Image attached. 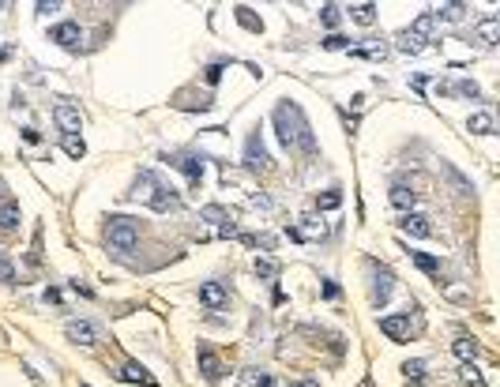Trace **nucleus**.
I'll use <instances>...</instances> for the list:
<instances>
[{
    "instance_id": "obj_1",
    "label": "nucleus",
    "mask_w": 500,
    "mask_h": 387,
    "mask_svg": "<svg viewBox=\"0 0 500 387\" xmlns=\"http://www.w3.org/2000/svg\"><path fill=\"white\" fill-rule=\"evenodd\" d=\"M271 117H275V132H279L282 147H286V151H301V155H316L312 124H309V117H305V109L297 106V102L282 98Z\"/></svg>"
},
{
    "instance_id": "obj_2",
    "label": "nucleus",
    "mask_w": 500,
    "mask_h": 387,
    "mask_svg": "<svg viewBox=\"0 0 500 387\" xmlns=\"http://www.w3.org/2000/svg\"><path fill=\"white\" fill-rule=\"evenodd\" d=\"M132 199H143V203L151 207V211H158V214H166V211H181V196H177L173 188L162 181V177L155 173V169H140L135 173V184H132V192H128Z\"/></svg>"
},
{
    "instance_id": "obj_3",
    "label": "nucleus",
    "mask_w": 500,
    "mask_h": 387,
    "mask_svg": "<svg viewBox=\"0 0 500 387\" xmlns=\"http://www.w3.org/2000/svg\"><path fill=\"white\" fill-rule=\"evenodd\" d=\"M433 30H437V15L422 12L406 30H399V38H395V49H399V53H422L425 45L433 42Z\"/></svg>"
},
{
    "instance_id": "obj_4",
    "label": "nucleus",
    "mask_w": 500,
    "mask_h": 387,
    "mask_svg": "<svg viewBox=\"0 0 500 387\" xmlns=\"http://www.w3.org/2000/svg\"><path fill=\"white\" fill-rule=\"evenodd\" d=\"M365 271H369V301H373V309H388V301L395 294L391 267H384L380 260H365Z\"/></svg>"
},
{
    "instance_id": "obj_5",
    "label": "nucleus",
    "mask_w": 500,
    "mask_h": 387,
    "mask_svg": "<svg viewBox=\"0 0 500 387\" xmlns=\"http://www.w3.org/2000/svg\"><path fill=\"white\" fill-rule=\"evenodd\" d=\"M106 241L117 252H132L135 241H140V222L128 219V214H109L106 219Z\"/></svg>"
},
{
    "instance_id": "obj_6",
    "label": "nucleus",
    "mask_w": 500,
    "mask_h": 387,
    "mask_svg": "<svg viewBox=\"0 0 500 387\" xmlns=\"http://www.w3.org/2000/svg\"><path fill=\"white\" fill-rule=\"evenodd\" d=\"M166 166L181 169L184 177H188L192 188H199L204 184V155H196V151H169V155H162Z\"/></svg>"
},
{
    "instance_id": "obj_7",
    "label": "nucleus",
    "mask_w": 500,
    "mask_h": 387,
    "mask_svg": "<svg viewBox=\"0 0 500 387\" xmlns=\"http://www.w3.org/2000/svg\"><path fill=\"white\" fill-rule=\"evenodd\" d=\"M196 365H199V373H204V380L211 384V387H222V357L215 353V346H207V342H199L196 346Z\"/></svg>"
},
{
    "instance_id": "obj_8",
    "label": "nucleus",
    "mask_w": 500,
    "mask_h": 387,
    "mask_svg": "<svg viewBox=\"0 0 500 387\" xmlns=\"http://www.w3.org/2000/svg\"><path fill=\"white\" fill-rule=\"evenodd\" d=\"M245 169L248 173H268L271 169V155H268V147H263L260 132H252L248 143H245Z\"/></svg>"
},
{
    "instance_id": "obj_9",
    "label": "nucleus",
    "mask_w": 500,
    "mask_h": 387,
    "mask_svg": "<svg viewBox=\"0 0 500 387\" xmlns=\"http://www.w3.org/2000/svg\"><path fill=\"white\" fill-rule=\"evenodd\" d=\"M64 335H68V342H76V346H98L102 327L94 324V320H68V324H64Z\"/></svg>"
},
{
    "instance_id": "obj_10",
    "label": "nucleus",
    "mask_w": 500,
    "mask_h": 387,
    "mask_svg": "<svg viewBox=\"0 0 500 387\" xmlns=\"http://www.w3.org/2000/svg\"><path fill=\"white\" fill-rule=\"evenodd\" d=\"M53 120H56V128H61L64 135H79V128H83L79 106H76V102H68V98H61V102L53 106Z\"/></svg>"
},
{
    "instance_id": "obj_11",
    "label": "nucleus",
    "mask_w": 500,
    "mask_h": 387,
    "mask_svg": "<svg viewBox=\"0 0 500 387\" xmlns=\"http://www.w3.org/2000/svg\"><path fill=\"white\" fill-rule=\"evenodd\" d=\"M380 331L391 338V342H410L417 335V327L410 324V312H395V316H384L380 320Z\"/></svg>"
},
{
    "instance_id": "obj_12",
    "label": "nucleus",
    "mask_w": 500,
    "mask_h": 387,
    "mask_svg": "<svg viewBox=\"0 0 500 387\" xmlns=\"http://www.w3.org/2000/svg\"><path fill=\"white\" fill-rule=\"evenodd\" d=\"M50 42H56L61 49H72V53H76L79 42H83V30H79V23L64 19V23H56V27L50 30Z\"/></svg>"
},
{
    "instance_id": "obj_13",
    "label": "nucleus",
    "mask_w": 500,
    "mask_h": 387,
    "mask_svg": "<svg viewBox=\"0 0 500 387\" xmlns=\"http://www.w3.org/2000/svg\"><path fill=\"white\" fill-rule=\"evenodd\" d=\"M113 376H117L120 384H143V387H158L155 373H147V368H143L140 361H124V365H120Z\"/></svg>"
},
{
    "instance_id": "obj_14",
    "label": "nucleus",
    "mask_w": 500,
    "mask_h": 387,
    "mask_svg": "<svg viewBox=\"0 0 500 387\" xmlns=\"http://www.w3.org/2000/svg\"><path fill=\"white\" fill-rule=\"evenodd\" d=\"M196 294L207 309H226V305H230V289H226L222 282H199Z\"/></svg>"
},
{
    "instance_id": "obj_15",
    "label": "nucleus",
    "mask_w": 500,
    "mask_h": 387,
    "mask_svg": "<svg viewBox=\"0 0 500 387\" xmlns=\"http://www.w3.org/2000/svg\"><path fill=\"white\" fill-rule=\"evenodd\" d=\"M402 225V233H410V237H433V222L425 219V214H406V219L399 222Z\"/></svg>"
},
{
    "instance_id": "obj_16",
    "label": "nucleus",
    "mask_w": 500,
    "mask_h": 387,
    "mask_svg": "<svg viewBox=\"0 0 500 387\" xmlns=\"http://www.w3.org/2000/svg\"><path fill=\"white\" fill-rule=\"evenodd\" d=\"M19 222H23V211H19V203H15V199H8V203H0V233H12V230H19Z\"/></svg>"
},
{
    "instance_id": "obj_17",
    "label": "nucleus",
    "mask_w": 500,
    "mask_h": 387,
    "mask_svg": "<svg viewBox=\"0 0 500 387\" xmlns=\"http://www.w3.org/2000/svg\"><path fill=\"white\" fill-rule=\"evenodd\" d=\"M451 350H455V357L463 361V365H470V361H478V353H481V346L474 342V338H466V335H459L455 342H451Z\"/></svg>"
},
{
    "instance_id": "obj_18",
    "label": "nucleus",
    "mask_w": 500,
    "mask_h": 387,
    "mask_svg": "<svg viewBox=\"0 0 500 387\" xmlns=\"http://www.w3.org/2000/svg\"><path fill=\"white\" fill-rule=\"evenodd\" d=\"M414 203H417V192L410 188V184H391V207H399V211H410Z\"/></svg>"
},
{
    "instance_id": "obj_19",
    "label": "nucleus",
    "mask_w": 500,
    "mask_h": 387,
    "mask_svg": "<svg viewBox=\"0 0 500 387\" xmlns=\"http://www.w3.org/2000/svg\"><path fill=\"white\" fill-rule=\"evenodd\" d=\"M410 260H414L417 267L425 271V275H433L437 282H440V275H444V263H440L437 256H429V252H410Z\"/></svg>"
},
{
    "instance_id": "obj_20",
    "label": "nucleus",
    "mask_w": 500,
    "mask_h": 387,
    "mask_svg": "<svg viewBox=\"0 0 500 387\" xmlns=\"http://www.w3.org/2000/svg\"><path fill=\"white\" fill-rule=\"evenodd\" d=\"M237 241H241V245H248V248L275 252V237H271V233H237Z\"/></svg>"
},
{
    "instance_id": "obj_21",
    "label": "nucleus",
    "mask_w": 500,
    "mask_h": 387,
    "mask_svg": "<svg viewBox=\"0 0 500 387\" xmlns=\"http://www.w3.org/2000/svg\"><path fill=\"white\" fill-rule=\"evenodd\" d=\"M440 169H444V177H448V181H451V188H455V192H459V196H470V192H474V184H470V181H466V177H463V173H459V169H455V166H451V162H444V166H440Z\"/></svg>"
},
{
    "instance_id": "obj_22",
    "label": "nucleus",
    "mask_w": 500,
    "mask_h": 387,
    "mask_svg": "<svg viewBox=\"0 0 500 387\" xmlns=\"http://www.w3.org/2000/svg\"><path fill=\"white\" fill-rule=\"evenodd\" d=\"M448 94H459V98H474L481 102V87L474 79H459V83H448Z\"/></svg>"
},
{
    "instance_id": "obj_23",
    "label": "nucleus",
    "mask_w": 500,
    "mask_h": 387,
    "mask_svg": "<svg viewBox=\"0 0 500 387\" xmlns=\"http://www.w3.org/2000/svg\"><path fill=\"white\" fill-rule=\"evenodd\" d=\"M61 151H64V155H68V158H76V162H79V158L87 155V143H83V135H61Z\"/></svg>"
},
{
    "instance_id": "obj_24",
    "label": "nucleus",
    "mask_w": 500,
    "mask_h": 387,
    "mask_svg": "<svg viewBox=\"0 0 500 387\" xmlns=\"http://www.w3.org/2000/svg\"><path fill=\"white\" fill-rule=\"evenodd\" d=\"M199 219H204V222H215V225H219V230H222L226 222H233V214L226 211V207H219V203H207L204 211H199Z\"/></svg>"
},
{
    "instance_id": "obj_25",
    "label": "nucleus",
    "mask_w": 500,
    "mask_h": 387,
    "mask_svg": "<svg viewBox=\"0 0 500 387\" xmlns=\"http://www.w3.org/2000/svg\"><path fill=\"white\" fill-rule=\"evenodd\" d=\"M350 19L358 23V27H373V23H376V4H354L350 8Z\"/></svg>"
},
{
    "instance_id": "obj_26",
    "label": "nucleus",
    "mask_w": 500,
    "mask_h": 387,
    "mask_svg": "<svg viewBox=\"0 0 500 387\" xmlns=\"http://www.w3.org/2000/svg\"><path fill=\"white\" fill-rule=\"evenodd\" d=\"M466 128H470V132H478V135H493V113H474L470 120H466Z\"/></svg>"
},
{
    "instance_id": "obj_27",
    "label": "nucleus",
    "mask_w": 500,
    "mask_h": 387,
    "mask_svg": "<svg viewBox=\"0 0 500 387\" xmlns=\"http://www.w3.org/2000/svg\"><path fill=\"white\" fill-rule=\"evenodd\" d=\"M425 361L422 357H414V361H402V376H406L410 384H425Z\"/></svg>"
},
{
    "instance_id": "obj_28",
    "label": "nucleus",
    "mask_w": 500,
    "mask_h": 387,
    "mask_svg": "<svg viewBox=\"0 0 500 387\" xmlns=\"http://www.w3.org/2000/svg\"><path fill=\"white\" fill-rule=\"evenodd\" d=\"M252 271H256V275H260L263 282H275V278H279V263H275V260H268V256H256Z\"/></svg>"
},
{
    "instance_id": "obj_29",
    "label": "nucleus",
    "mask_w": 500,
    "mask_h": 387,
    "mask_svg": "<svg viewBox=\"0 0 500 387\" xmlns=\"http://www.w3.org/2000/svg\"><path fill=\"white\" fill-rule=\"evenodd\" d=\"M338 203H343V192L338 188H327L324 196H316V211H335Z\"/></svg>"
},
{
    "instance_id": "obj_30",
    "label": "nucleus",
    "mask_w": 500,
    "mask_h": 387,
    "mask_svg": "<svg viewBox=\"0 0 500 387\" xmlns=\"http://www.w3.org/2000/svg\"><path fill=\"white\" fill-rule=\"evenodd\" d=\"M237 23H241L245 30H252V34H260V30H263V23L252 15V8H237Z\"/></svg>"
},
{
    "instance_id": "obj_31",
    "label": "nucleus",
    "mask_w": 500,
    "mask_h": 387,
    "mask_svg": "<svg viewBox=\"0 0 500 387\" xmlns=\"http://www.w3.org/2000/svg\"><path fill=\"white\" fill-rule=\"evenodd\" d=\"M301 222H305V230H297V233H301L305 241H309V233H312V237H324V233H327V230H324V222H320L316 214H305Z\"/></svg>"
},
{
    "instance_id": "obj_32",
    "label": "nucleus",
    "mask_w": 500,
    "mask_h": 387,
    "mask_svg": "<svg viewBox=\"0 0 500 387\" xmlns=\"http://www.w3.org/2000/svg\"><path fill=\"white\" fill-rule=\"evenodd\" d=\"M320 23H324V27H338V23H343V8H338V4H324V8H320Z\"/></svg>"
},
{
    "instance_id": "obj_33",
    "label": "nucleus",
    "mask_w": 500,
    "mask_h": 387,
    "mask_svg": "<svg viewBox=\"0 0 500 387\" xmlns=\"http://www.w3.org/2000/svg\"><path fill=\"white\" fill-rule=\"evenodd\" d=\"M459 380H463L466 387H486V376H481L474 365H463V368H459Z\"/></svg>"
},
{
    "instance_id": "obj_34",
    "label": "nucleus",
    "mask_w": 500,
    "mask_h": 387,
    "mask_svg": "<svg viewBox=\"0 0 500 387\" xmlns=\"http://www.w3.org/2000/svg\"><path fill=\"white\" fill-rule=\"evenodd\" d=\"M0 282H4V286H15V263H12L8 252H0Z\"/></svg>"
},
{
    "instance_id": "obj_35",
    "label": "nucleus",
    "mask_w": 500,
    "mask_h": 387,
    "mask_svg": "<svg viewBox=\"0 0 500 387\" xmlns=\"http://www.w3.org/2000/svg\"><path fill=\"white\" fill-rule=\"evenodd\" d=\"M481 42H486V45H497V15H489V19L481 23Z\"/></svg>"
},
{
    "instance_id": "obj_36",
    "label": "nucleus",
    "mask_w": 500,
    "mask_h": 387,
    "mask_svg": "<svg viewBox=\"0 0 500 387\" xmlns=\"http://www.w3.org/2000/svg\"><path fill=\"white\" fill-rule=\"evenodd\" d=\"M260 380H263L260 368H245V373H241V387H260Z\"/></svg>"
},
{
    "instance_id": "obj_37",
    "label": "nucleus",
    "mask_w": 500,
    "mask_h": 387,
    "mask_svg": "<svg viewBox=\"0 0 500 387\" xmlns=\"http://www.w3.org/2000/svg\"><path fill=\"white\" fill-rule=\"evenodd\" d=\"M324 49H350V38H343V34H327V38H324Z\"/></svg>"
},
{
    "instance_id": "obj_38",
    "label": "nucleus",
    "mask_w": 500,
    "mask_h": 387,
    "mask_svg": "<svg viewBox=\"0 0 500 387\" xmlns=\"http://www.w3.org/2000/svg\"><path fill=\"white\" fill-rule=\"evenodd\" d=\"M204 79H207V83L215 87V83H219V79H222V64H211V68H207V76H204Z\"/></svg>"
},
{
    "instance_id": "obj_39",
    "label": "nucleus",
    "mask_w": 500,
    "mask_h": 387,
    "mask_svg": "<svg viewBox=\"0 0 500 387\" xmlns=\"http://www.w3.org/2000/svg\"><path fill=\"white\" fill-rule=\"evenodd\" d=\"M72 289H76L79 297H94V289L87 286V282H79V278H72Z\"/></svg>"
},
{
    "instance_id": "obj_40",
    "label": "nucleus",
    "mask_w": 500,
    "mask_h": 387,
    "mask_svg": "<svg viewBox=\"0 0 500 387\" xmlns=\"http://www.w3.org/2000/svg\"><path fill=\"white\" fill-rule=\"evenodd\" d=\"M290 387H320V380H312V376H297V380H290Z\"/></svg>"
},
{
    "instance_id": "obj_41",
    "label": "nucleus",
    "mask_w": 500,
    "mask_h": 387,
    "mask_svg": "<svg viewBox=\"0 0 500 387\" xmlns=\"http://www.w3.org/2000/svg\"><path fill=\"white\" fill-rule=\"evenodd\" d=\"M324 297H327V301H335V297H338V286L331 278H324Z\"/></svg>"
},
{
    "instance_id": "obj_42",
    "label": "nucleus",
    "mask_w": 500,
    "mask_h": 387,
    "mask_svg": "<svg viewBox=\"0 0 500 387\" xmlns=\"http://www.w3.org/2000/svg\"><path fill=\"white\" fill-rule=\"evenodd\" d=\"M252 203H256V207H263V211H271V207H275L268 196H252Z\"/></svg>"
},
{
    "instance_id": "obj_43",
    "label": "nucleus",
    "mask_w": 500,
    "mask_h": 387,
    "mask_svg": "<svg viewBox=\"0 0 500 387\" xmlns=\"http://www.w3.org/2000/svg\"><path fill=\"white\" fill-rule=\"evenodd\" d=\"M23 140H27V143H38V140H42V135H38L34 128H23Z\"/></svg>"
},
{
    "instance_id": "obj_44",
    "label": "nucleus",
    "mask_w": 500,
    "mask_h": 387,
    "mask_svg": "<svg viewBox=\"0 0 500 387\" xmlns=\"http://www.w3.org/2000/svg\"><path fill=\"white\" fill-rule=\"evenodd\" d=\"M45 301H53V305H61V289H53V286H50V289H45Z\"/></svg>"
},
{
    "instance_id": "obj_45",
    "label": "nucleus",
    "mask_w": 500,
    "mask_h": 387,
    "mask_svg": "<svg viewBox=\"0 0 500 387\" xmlns=\"http://www.w3.org/2000/svg\"><path fill=\"white\" fill-rule=\"evenodd\" d=\"M8 199H12V196H8V181L0 177V203H8Z\"/></svg>"
},
{
    "instance_id": "obj_46",
    "label": "nucleus",
    "mask_w": 500,
    "mask_h": 387,
    "mask_svg": "<svg viewBox=\"0 0 500 387\" xmlns=\"http://www.w3.org/2000/svg\"><path fill=\"white\" fill-rule=\"evenodd\" d=\"M358 387H373V380H361V384H358Z\"/></svg>"
}]
</instances>
